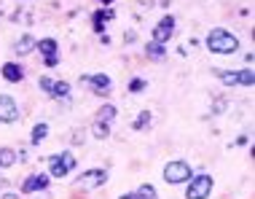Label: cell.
<instances>
[{"label": "cell", "instance_id": "cell-1", "mask_svg": "<svg viewBox=\"0 0 255 199\" xmlns=\"http://www.w3.org/2000/svg\"><path fill=\"white\" fill-rule=\"evenodd\" d=\"M207 49L212 54H234V51H239V38L234 32L223 30V27H215L207 35Z\"/></svg>", "mask_w": 255, "mask_h": 199}, {"label": "cell", "instance_id": "cell-2", "mask_svg": "<svg viewBox=\"0 0 255 199\" xmlns=\"http://www.w3.org/2000/svg\"><path fill=\"white\" fill-rule=\"evenodd\" d=\"M116 116H119V108L113 105V102H105V105L97 108V113H94V121H92V135L94 137H108L110 135V127H113Z\"/></svg>", "mask_w": 255, "mask_h": 199}, {"label": "cell", "instance_id": "cell-3", "mask_svg": "<svg viewBox=\"0 0 255 199\" xmlns=\"http://www.w3.org/2000/svg\"><path fill=\"white\" fill-rule=\"evenodd\" d=\"M73 170H75V156L70 151H62V154L49 156V175L51 178H67Z\"/></svg>", "mask_w": 255, "mask_h": 199}, {"label": "cell", "instance_id": "cell-4", "mask_svg": "<svg viewBox=\"0 0 255 199\" xmlns=\"http://www.w3.org/2000/svg\"><path fill=\"white\" fill-rule=\"evenodd\" d=\"M212 175H191L188 178V189H185V199H207L212 194Z\"/></svg>", "mask_w": 255, "mask_h": 199}, {"label": "cell", "instance_id": "cell-5", "mask_svg": "<svg viewBox=\"0 0 255 199\" xmlns=\"http://www.w3.org/2000/svg\"><path fill=\"white\" fill-rule=\"evenodd\" d=\"M161 175H164V181H167L169 186H177V183H188V178L194 175V170H191L188 162L177 159V162L164 164V173Z\"/></svg>", "mask_w": 255, "mask_h": 199}, {"label": "cell", "instance_id": "cell-6", "mask_svg": "<svg viewBox=\"0 0 255 199\" xmlns=\"http://www.w3.org/2000/svg\"><path fill=\"white\" fill-rule=\"evenodd\" d=\"M215 75L223 86H253L255 84V73L250 67H245V70H215Z\"/></svg>", "mask_w": 255, "mask_h": 199}, {"label": "cell", "instance_id": "cell-7", "mask_svg": "<svg viewBox=\"0 0 255 199\" xmlns=\"http://www.w3.org/2000/svg\"><path fill=\"white\" fill-rule=\"evenodd\" d=\"M108 183V170H86V173H81L75 178V186L78 189H100Z\"/></svg>", "mask_w": 255, "mask_h": 199}, {"label": "cell", "instance_id": "cell-8", "mask_svg": "<svg viewBox=\"0 0 255 199\" xmlns=\"http://www.w3.org/2000/svg\"><path fill=\"white\" fill-rule=\"evenodd\" d=\"M35 49L40 51V57H43L46 67H57L59 65V46L54 38H40L35 40Z\"/></svg>", "mask_w": 255, "mask_h": 199}, {"label": "cell", "instance_id": "cell-9", "mask_svg": "<svg viewBox=\"0 0 255 199\" xmlns=\"http://www.w3.org/2000/svg\"><path fill=\"white\" fill-rule=\"evenodd\" d=\"M175 27H177V22H175V16H172V13L161 16V22L153 27V43H161L164 46L172 35H175Z\"/></svg>", "mask_w": 255, "mask_h": 199}, {"label": "cell", "instance_id": "cell-10", "mask_svg": "<svg viewBox=\"0 0 255 199\" xmlns=\"http://www.w3.org/2000/svg\"><path fill=\"white\" fill-rule=\"evenodd\" d=\"M51 186V175H46V173H35V175H27L24 181H22V194H35V191H46Z\"/></svg>", "mask_w": 255, "mask_h": 199}, {"label": "cell", "instance_id": "cell-11", "mask_svg": "<svg viewBox=\"0 0 255 199\" xmlns=\"http://www.w3.org/2000/svg\"><path fill=\"white\" fill-rule=\"evenodd\" d=\"M84 84L92 89L94 94H108L113 89V78L108 73H94V75H84Z\"/></svg>", "mask_w": 255, "mask_h": 199}, {"label": "cell", "instance_id": "cell-12", "mask_svg": "<svg viewBox=\"0 0 255 199\" xmlns=\"http://www.w3.org/2000/svg\"><path fill=\"white\" fill-rule=\"evenodd\" d=\"M16 119H19L16 100L11 94H0V124H13Z\"/></svg>", "mask_w": 255, "mask_h": 199}, {"label": "cell", "instance_id": "cell-13", "mask_svg": "<svg viewBox=\"0 0 255 199\" xmlns=\"http://www.w3.org/2000/svg\"><path fill=\"white\" fill-rule=\"evenodd\" d=\"M0 75H3L5 81H11V84H19V81L24 78V67L19 62H5L0 67Z\"/></svg>", "mask_w": 255, "mask_h": 199}, {"label": "cell", "instance_id": "cell-14", "mask_svg": "<svg viewBox=\"0 0 255 199\" xmlns=\"http://www.w3.org/2000/svg\"><path fill=\"white\" fill-rule=\"evenodd\" d=\"M113 16H116V11H113V8H100V11L92 16L94 32H97V35H102V32H105V22H113Z\"/></svg>", "mask_w": 255, "mask_h": 199}, {"label": "cell", "instance_id": "cell-15", "mask_svg": "<svg viewBox=\"0 0 255 199\" xmlns=\"http://www.w3.org/2000/svg\"><path fill=\"white\" fill-rule=\"evenodd\" d=\"M145 57H148V59H156V62H164V57H167V49H164L161 43H153V40H148V43H145Z\"/></svg>", "mask_w": 255, "mask_h": 199}, {"label": "cell", "instance_id": "cell-16", "mask_svg": "<svg viewBox=\"0 0 255 199\" xmlns=\"http://www.w3.org/2000/svg\"><path fill=\"white\" fill-rule=\"evenodd\" d=\"M51 97L54 100H67V97H70V84L62 81V78H57V81H54V86H51Z\"/></svg>", "mask_w": 255, "mask_h": 199}, {"label": "cell", "instance_id": "cell-17", "mask_svg": "<svg viewBox=\"0 0 255 199\" xmlns=\"http://www.w3.org/2000/svg\"><path fill=\"white\" fill-rule=\"evenodd\" d=\"M32 49H35V38L32 35H22L13 43V54H30Z\"/></svg>", "mask_w": 255, "mask_h": 199}, {"label": "cell", "instance_id": "cell-18", "mask_svg": "<svg viewBox=\"0 0 255 199\" xmlns=\"http://www.w3.org/2000/svg\"><path fill=\"white\" fill-rule=\"evenodd\" d=\"M49 135V124H46V121H38L35 127H32V135H30V143L32 146H40V143H43V137Z\"/></svg>", "mask_w": 255, "mask_h": 199}, {"label": "cell", "instance_id": "cell-19", "mask_svg": "<svg viewBox=\"0 0 255 199\" xmlns=\"http://www.w3.org/2000/svg\"><path fill=\"white\" fill-rule=\"evenodd\" d=\"M150 121H153V113H150V111H140V113H137V119H134V124H132V129L142 132V129L150 127Z\"/></svg>", "mask_w": 255, "mask_h": 199}, {"label": "cell", "instance_id": "cell-20", "mask_svg": "<svg viewBox=\"0 0 255 199\" xmlns=\"http://www.w3.org/2000/svg\"><path fill=\"white\" fill-rule=\"evenodd\" d=\"M13 164H16V151L13 148H0V170L13 167Z\"/></svg>", "mask_w": 255, "mask_h": 199}, {"label": "cell", "instance_id": "cell-21", "mask_svg": "<svg viewBox=\"0 0 255 199\" xmlns=\"http://www.w3.org/2000/svg\"><path fill=\"white\" fill-rule=\"evenodd\" d=\"M134 194V199H158V194H156V189L150 186V183H142L137 191H132Z\"/></svg>", "mask_w": 255, "mask_h": 199}, {"label": "cell", "instance_id": "cell-22", "mask_svg": "<svg viewBox=\"0 0 255 199\" xmlns=\"http://www.w3.org/2000/svg\"><path fill=\"white\" fill-rule=\"evenodd\" d=\"M38 86H40V89H43V92H46V94H51V86H54V78H49V75H43V78H40V81H38Z\"/></svg>", "mask_w": 255, "mask_h": 199}, {"label": "cell", "instance_id": "cell-23", "mask_svg": "<svg viewBox=\"0 0 255 199\" xmlns=\"http://www.w3.org/2000/svg\"><path fill=\"white\" fill-rule=\"evenodd\" d=\"M142 89H145V81H142V78L129 81V92H142Z\"/></svg>", "mask_w": 255, "mask_h": 199}, {"label": "cell", "instance_id": "cell-24", "mask_svg": "<svg viewBox=\"0 0 255 199\" xmlns=\"http://www.w3.org/2000/svg\"><path fill=\"white\" fill-rule=\"evenodd\" d=\"M0 199H19V194H11V191H5V194L0 197Z\"/></svg>", "mask_w": 255, "mask_h": 199}, {"label": "cell", "instance_id": "cell-25", "mask_svg": "<svg viewBox=\"0 0 255 199\" xmlns=\"http://www.w3.org/2000/svg\"><path fill=\"white\" fill-rule=\"evenodd\" d=\"M119 199H134V194H121Z\"/></svg>", "mask_w": 255, "mask_h": 199}, {"label": "cell", "instance_id": "cell-26", "mask_svg": "<svg viewBox=\"0 0 255 199\" xmlns=\"http://www.w3.org/2000/svg\"><path fill=\"white\" fill-rule=\"evenodd\" d=\"M97 3H105V5H110V3H113V0H97Z\"/></svg>", "mask_w": 255, "mask_h": 199}]
</instances>
